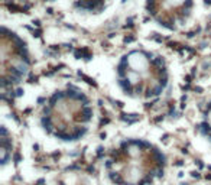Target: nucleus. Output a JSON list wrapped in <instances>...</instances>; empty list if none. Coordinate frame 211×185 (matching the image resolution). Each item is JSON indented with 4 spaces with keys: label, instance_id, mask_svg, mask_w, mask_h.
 Instances as JSON below:
<instances>
[{
    "label": "nucleus",
    "instance_id": "1",
    "mask_svg": "<svg viewBox=\"0 0 211 185\" xmlns=\"http://www.w3.org/2000/svg\"><path fill=\"white\" fill-rule=\"evenodd\" d=\"M165 169L159 149L145 140L129 139L110 152L106 172L116 185H153Z\"/></svg>",
    "mask_w": 211,
    "mask_h": 185
},
{
    "label": "nucleus",
    "instance_id": "4",
    "mask_svg": "<svg viewBox=\"0 0 211 185\" xmlns=\"http://www.w3.org/2000/svg\"><path fill=\"white\" fill-rule=\"evenodd\" d=\"M29 55L19 38L4 31L1 38V81L3 87L20 82L29 71Z\"/></svg>",
    "mask_w": 211,
    "mask_h": 185
},
{
    "label": "nucleus",
    "instance_id": "5",
    "mask_svg": "<svg viewBox=\"0 0 211 185\" xmlns=\"http://www.w3.org/2000/svg\"><path fill=\"white\" fill-rule=\"evenodd\" d=\"M189 0H153V13L159 20L165 23H173L179 15L187 12Z\"/></svg>",
    "mask_w": 211,
    "mask_h": 185
},
{
    "label": "nucleus",
    "instance_id": "3",
    "mask_svg": "<svg viewBox=\"0 0 211 185\" xmlns=\"http://www.w3.org/2000/svg\"><path fill=\"white\" fill-rule=\"evenodd\" d=\"M117 82L130 97L155 98L168 85V70L162 58L142 49H133L117 64Z\"/></svg>",
    "mask_w": 211,
    "mask_h": 185
},
{
    "label": "nucleus",
    "instance_id": "2",
    "mask_svg": "<svg viewBox=\"0 0 211 185\" xmlns=\"http://www.w3.org/2000/svg\"><path fill=\"white\" fill-rule=\"evenodd\" d=\"M93 120V106L80 90L67 88L55 93L42 113L45 130L61 140L83 138Z\"/></svg>",
    "mask_w": 211,
    "mask_h": 185
},
{
    "label": "nucleus",
    "instance_id": "6",
    "mask_svg": "<svg viewBox=\"0 0 211 185\" xmlns=\"http://www.w3.org/2000/svg\"><path fill=\"white\" fill-rule=\"evenodd\" d=\"M201 132L205 138H208V140L211 142V103L207 106V109L203 114V120H201Z\"/></svg>",
    "mask_w": 211,
    "mask_h": 185
}]
</instances>
